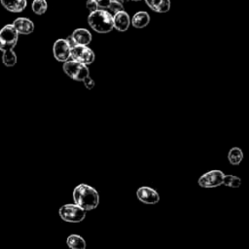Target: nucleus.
<instances>
[{
  "label": "nucleus",
  "instance_id": "1",
  "mask_svg": "<svg viewBox=\"0 0 249 249\" xmlns=\"http://www.w3.org/2000/svg\"><path fill=\"white\" fill-rule=\"evenodd\" d=\"M74 202L86 211L95 209L99 204L98 192L88 184H79L73 190Z\"/></svg>",
  "mask_w": 249,
  "mask_h": 249
},
{
  "label": "nucleus",
  "instance_id": "2",
  "mask_svg": "<svg viewBox=\"0 0 249 249\" xmlns=\"http://www.w3.org/2000/svg\"><path fill=\"white\" fill-rule=\"evenodd\" d=\"M88 23L98 33H108L114 28L113 16L103 9L91 12L88 17Z\"/></svg>",
  "mask_w": 249,
  "mask_h": 249
},
{
  "label": "nucleus",
  "instance_id": "3",
  "mask_svg": "<svg viewBox=\"0 0 249 249\" xmlns=\"http://www.w3.org/2000/svg\"><path fill=\"white\" fill-rule=\"evenodd\" d=\"M87 211L84 210L82 207L77 205L76 203H68L62 205L59 210L58 214L59 217L68 223H80L86 218Z\"/></svg>",
  "mask_w": 249,
  "mask_h": 249
},
{
  "label": "nucleus",
  "instance_id": "4",
  "mask_svg": "<svg viewBox=\"0 0 249 249\" xmlns=\"http://www.w3.org/2000/svg\"><path fill=\"white\" fill-rule=\"evenodd\" d=\"M62 68L68 77L78 82H83L87 77L89 76V70L87 65L72 59L64 62Z\"/></svg>",
  "mask_w": 249,
  "mask_h": 249
},
{
  "label": "nucleus",
  "instance_id": "5",
  "mask_svg": "<svg viewBox=\"0 0 249 249\" xmlns=\"http://www.w3.org/2000/svg\"><path fill=\"white\" fill-rule=\"evenodd\" d=\"M18 40V33L13 24H6L0 29V51L7 52L14 49Z\"/></svg>",
  "mask_w": 249,
  "mask_h": 249
},
{
  "label": "nucleus",
  "instance_id": "6",
  "mask_svg": "<svg viewBox=\"0 0 249 249\" xmlns=\"http://www.w3.org/2000/svg\"><path fill=\"white\" fill-rule=\"evenodd\" d=\"M224 176H225V173L222 170H219V169L209 170L198 178L197 184L201 188H205V189L216 188L223 185Z\"/></svg>",
  "mask_w": 249,
  "mask_h": 249
},
{
  "label": "nucleus",
  "instance_id": "7",
  "mask_svg": "<svg viewBox=\"0 0 249 249\" xmlns=\"http://www.w3.org/2000/svg\"><path fill=\"white\" fill-rule=\"evenodd\" d=\"M70 58H72V60L74 61L83 63L85 65H89L94 61L95 55L93 51L88 46L76 45L73 48H71Z\"/></svg>",
  "mask_w": 249,
  "mask_h": 249
},
{
  "label": "nucleus",
  "instance_id": "8",
  "mask_svg": "<svg viewBox=\"0 0 249 249\" xmlns=\"http://www.w3.org/2000/svg\"><path fill=\"white\" fill-rule=\"evenodd\" d=\"M53 53L54 58L60 62H66L70 58L71 47L66 39H57L53 46Z\"/></svg>",
  "mask_w": 249,
  "mask_h": 249
},
{
  "label": "nucleus",
  "instance_id": "9",
  "mask_svg": "<svg viewBox=\"0 0 249 249\" xmlns=\"http://www.w3.org/2000/svg\"><path fill=\"white\" fill-rule=\"evenodd\" d=\"M136 196L144 204H157L160 201L159 193L148 186L139 187L136 191Z\"/></svg>",
  "mask_w": 249,
  "mask_h": 249
},
{
  "label": "nucleus",
  "instance_id": "10",
  "mask_svg": "<svg viewBox=\"0 0 249 249\" xmlns=\"http://www.w3.org/2000/svg\"><path fill=\"white\" fill-rule=\"evenodd\" d=\"M12 24L17 30V32L21 35H28L34 31V23L31 19L27 18H18L14 20Z\"/></svg>",
  "mask_w": 249,
  "mask_h": 249
},
{
  "label": "nucleus",
  "instance_id": "11",
  "mask_svg": "<svg viewBox=\"0 0 249 249\" xmlns=\"http://www.w3.org/2000/svg\"><path fill=\"white\" fill-rule=\"evenodd\" d=\"M129 25H130V18L124 10L118 12L113 16V26L118 31H121V32L126 31Z\"/></svg>",
  "mask_w": 249,
  "mask_h": 249
},
{
  "label": "nucleus",
  "instance_id": "12",
  "mask_svg": "<svg viewBox=\"0 0 249 249\" xmlns=\"http://www.w3.org/2000/svg\"><path fill=\"white\" fill-rule=\"evenodd\" d=\"M76 45L88 46L91 42V33L86 28H77L71 35Z\"/></svg>",
  "mask_w": 249,
  "mask_h": 249
},
{
  "label": "nucleus",
  "instance_id": "13",
  "mask_svg": "<svg viewBox=\"0 0 249 249\" xmlns=\"http://www.w3.org/2000/svg\"><path fill=\"white\" fill-rule=\"evenodd\" d=\"M3 7L11 13H20L27 5L26 0H0Z\"/></svg>",
  "mask_w": 249,
  "mask_h": 249
},
{
  "label": "nucleus",
  "instance_id": "14",
  "mask_svg": "<svg viewBox=\"0 0 249 249\" xmlns=\"http://www.w3.org/2000/svg\"><path fill=\"white\" fill-rule=\"evenodd\" d=\"M150 22V16L145 11H139L130 18V23L135 28H144Z\"/></svg>",
  "mask_w": 249,
  "mask_h": 249
},
{
  "label": "nucleus",
  "instance_id": "15",
  "mask_svg": "<svg viewBox=\"0 0 249 249\" xmlns=\"http://www.w3.org/2000/svg\"><path fill=\"white\" fill-rule=\"evenodd\" d=\"M147 6L156 13H167L170 10V0H144Z\"/></svg>",
  "mask_w": 249,
  "mask_h": 249
},
{
  "label": "nucleus",
  "instance_id": "16",
  "mask_svg": "<svg viewBox=\"0 0 249 249\" xmlns=\"http://www.w3.org/2000/svg\"><path fill=\"white\" fill-rule=\"evenodd\" d=\"M66 244L70 249H86V240L79 234H70L66 238Z\"/></svg>",
  "mask_w": 249,
  "mask_h": 249
},
{
  "label": "nucleus",
  "instance_id": "17",
  "mask_svg": "<svg viewBox=\"0 0 249 249\" xmlns=\"http://www.w3.org/2000/svg\"><path fill=\"white\" fill-rule=\"evenodd\" d=\"M228 160L231 164L238 165L243 160V152L238 147H232L228 153Z\"/></svg>",
  "mask_w": 249,
  "mask_h": 249
},
{
  "label": "nucleus",
  "instance_id": "18",
  "mask_svg": "<svg viewBox=\"0 0 249 249\" xmlns=\"http://www.w3.org/2000/svg\"><path fill=\"white\" fill-rule=\"evenodd\" d=\"M18 61V57L16 53L11 50V51H7V52H3L2 54V62L5 66L7 67H13L17 64Z\"/></svg>",
  "mask_w": 249,
  "mask_h": 249
},
{
  "label": "nucleus",
  "instance_id": "19",
  "mask_svg": "<svg viewBox=\"0 0 249 249\" xmlns=\"http://www.w3.org/2000/svg\"><path fill=\"white\" fill-rule=\"evenodd\" d=\"M32 11L36 15H44L48 9V3L46 0H33L31 5Z\"/></svg>",
  "mask_w": 249,
  "mask_h": 249
},
{
  "label": "nucleus",
  "instance_id": "20",
  "mask_svg": "<svg viewBox=\"0 0 249 249\" xmlns=\"http://www.w3.org/2000/svg\"><path fill=\"white\" fill-rule=\"evenodd\" d=\"M223 185L230 187V188H239L241 185V179L238 176L228 174L224 176Z\"/></svg>",
  "mask_w": 249,
  "mask_h": 249
},
{
  "label": "nucleus",
  "instance_id": "21",
  "mask_svg": "<svg viewBox=\"0 0 249 249\" xmlns=\"http://www.w3.org/2000/svg\"><path fill=\"white\" fill-rule=\"evenodd\" d=\"M108 9L114 13V15L118 12H121V11H124V6L122 4L121 1H117V0H112Z\"/></svg>",
  "mask_w": 249,
  "mask_h": 249
},
{
  "label": "nucleus",
  "instance_id": "22",
  "mask_svg": "<svg viewBox=\"0 0 249 249\" xmlns=\"http://www.w3.org/2000/svg\"><path fill=\"white\" fill-rule=\"evenodd\" d=\"M86 7L87 9L91 13V12H94L96 10L99 9L98 5L96 4V2L94 0H87V3H86Z\"/></svg>",
  "mask_w": 249,
  "mask_h": 249
},
{
  "label": "nucleus",
  "instance_id": "23",
  "mask_svg": "<svg viewBox=\"0 0 249 249\" xmlns=\"http://www.w3.org/2000/svg\"><path fill=\"white\" fill-rule=\"evenodd\" d=\"M83 83H84V85H85V87L88 89H91L93 87H94V81L89 76V77H87L84 81H83Z\"/></svg>",
  "mask_w": 249,
  "mask_h": 249
},
{
  "label": "nucleus",
  "instance_id": "24",
  "mask_svg": "<svg viewBox=\"0 0 249 249\" xmlns=\"http://www.w3.org/2000/svg\"><path fill=\"white\" fill-rule=\"evenodd\" d=\"M99 8H108L112 0H94Z\"/></svg>",
  "mask_w": 249,
  "mask_h": 249
},
{
  "label": "nucleus",
  "instance_id": "25",
  "mask_svg": "<svg viewBox=\"0 0 249 249\" xmlns=\"http://www.w3.org/2000/svg\"><path fill=\"white\" fill-rule=\"evenodd\" d=\"M131 1H134V2H138V1H140V0H131Z\"/></svg>",
  "mask_w": 249,
  "mask_h": 249
},
{
  "label": "nucleus",
  "instance_id": "26",
  "mask_svg": "<svg viewBox=\"0 0 249 249\" xmlns=\"http://www.w3.org/2000/svg\"><path fill=\"white\" fill-rule=\"evenodd\" d=\"M117 1H121V2H122V1H123V0H117Z\"/></svg>",
  "mask_w": 249,
  "mask_h": 249
}]
</instances>
